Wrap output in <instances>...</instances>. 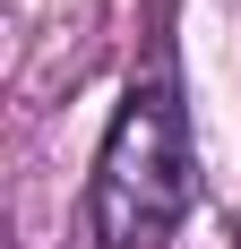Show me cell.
<instances>
[{
    "label": "cell",
    "mask_w": 241,
    "mask_h": 249,
    "mask_svg": "<svg viewBox=\"0 0 241 249\" xmlns=\"http://www.w3.org/2000/svg\"><path fill=\"white\" fill-rule=\"evenodd\" d=\"M190 198H198L190 103H181L172 43H155L103 129L95 180H86V232H95V249H164L190 215Z\"/></svg>",
    "instance_id": "cell-1"
}]
</instances>
